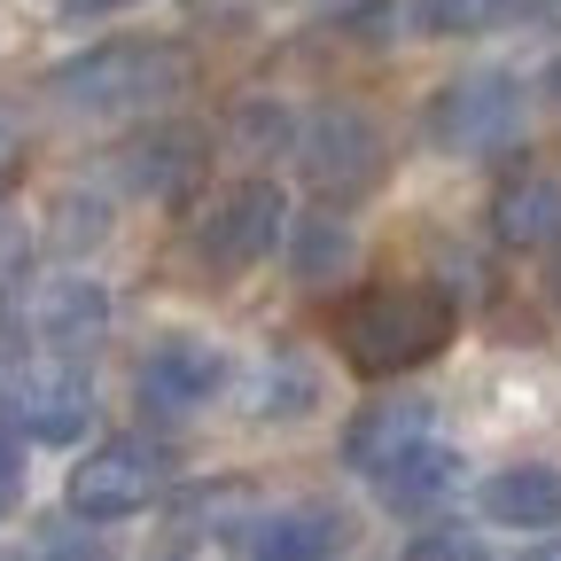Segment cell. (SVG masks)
Wrapping results in <instances>:
<instances>
[{
    "label": "cell",
    "mask_w": 561,
    "mask_h": 561,
    "mask_svg": "<svg viewBox=\"0 0 561 561\" xmlns=\"http://www.w3.org/2000/svg\"><path fill=\"white\" fill-rule=\"evenodd\" d=\"M453 328H460V312L430 280H375V289L335 305V351L359 375H405L421 359H437Z\"/></svg>",
    "instance_id": "obj_1"
},
{
    "label": "cell",
    "mask_w": 561,
    "mask_h": 561,
    "mask_svg": "<svg viewBox=\"0 0 561 561\" xmlns=\"http://www.w3.org/2000/svg\"><path fill=\"white\" fill-rule=\"evenodd\" d=\"M187 87V55L172 39H110L55 70V102L79 117H149Z\"/></svg>",
    "instance_id": "obj_2"
},
{
    "label": "cell",
    "mask_w": 561,
    "mask_h": 561,
    "mask_svg": "<svg viewBox=\"0 0 561 561\" xmlns=\"http://www.w3.org/2000/svg\"><path fill=\"white\" fill-rule=\"evenodd\" d=\"M289 234V203H280L273 180H234L219 187L203 210H195V227H187V257L195 273H250L257 257H273V242Z\"/></svg>",
    "instance_id": "obj_3"
},
{
    "label": "cell",
    "mask_w": 561,
    "mask_h": 561,
    "mask_svg": "<svg viewBox=\"0 0 561 561\" xmlns=\"http://www.w3.org/2000/svg\"><path fill=\"white\" fill-rule=\"evenodd\" d=\"M523 133V87L507 70H460L430 102V140L445 157H491Z\"/></svg>",
    "instance_id": "obj_4"
},
{
    "label": "cell",
    "mask_w": 561,
    "mask_h": 561,
    "mask_svg": "<svg viewBox=\"0 0 561 561\" xmlns=\"http://www.w3.org/2000/svg\"><path fill=\"white\" fill-rule=\"evenodd\" d=\"M297 164L312 172L320 195H367L382 180V133L367 110H320L305 133H297Z\"/></svg>",
    "instance_id": "obj_5"
},
{
    "label": "cell",
    "mask_w": 561,
    "mask_h": 561,
    "mask_svg": "<svg viewBox=\"0 0 561 561\" xmlns=\"http://www.w3.org/2000/svg\"><path fill=\"white\" fill-rule=\"evenodd\" d=\"M157 453H140V445H102L87 453L79 468H70V515L79 523H125L157 500Z\"/></svg>",
    "instance_id": "obj_6"
},
{
    "label": "cell",
    "mask_w": 561,
    "mask_h": 561,
    "mask_svg": "<svg viewBox=\"0 0 561 561\" xmlns=\"http://www.w3.org/2000/svg\"><path fill=\"white\" fill-rule=\"evenodd\" d=\"M227 390V351H210L195 335H164L140 351V405L149 413H195Z\"/></svg>",
    "instance_id": "obj_7"
},
{
    "label": "cell",
    "mask_w": 561,
    "mask_h": 561,
    "mask_svg": "<svg viewBox=\"0 0 561 561\" xmlns=\"http://www.w3.org/2000/svg\"><path fill=\"white\" fill-rule=\"evenodd\" d=\"M9 421L39 445H70V437H87V421H94V390L70 359H55V367L9 382Z\"/></svg>",
    "instance_id": "obj_8"
},
{
    "label": "cell",
    "mask_w": 561,
    "mask_h": 561,
    "mask_svg": "<svg viewBox=\"0 0 561 561\" xmlns=\"http://www.w3.org/2000/svg\"><path fill=\"white\" fill-rule=\"evenodd\" d=\"M351 523L335 507H273L242 530V561H335Z\"/></svg>",
    "instance_id": "obj_9"
},
{
    "label": "cell",
    "mask_w": 561,
    "mask_h": 561,
    "mask_svg": "<svg viewBox=\"0 0 561 561\" xmlns=\"http://www.w3.org/2000/svg\"><path fill=\"white\" fill-rule=\"evenodd\" d=\"M491 234L507 250H546L561 242V172H515L500 195H491Z\"/></svg>",
    "instance_id": "obj_10"
},
{
    "label": "cell",
    "mask_w": 561,
    "mask_h": 561,
    "mask_svg": "<svg viewBox=\"0 0 561 561\" xmlns=\"http://www.w3.org/2000/svg\"><path fill=\"white\" fill-rule=\"evenodd\" d=\"M32 328H39V343L55 359H79V351H94L102 328H110V297L94 280H47L39 305H32Z\"/></svg>",
    "instance_id": "obj_11"
},
{
    "label": "cell",
    "mask_w": 561,
    "mask_h": 561,
    "mask_svg": "<svg viewBox=\"0 0 561 561\" xmlns=\"http://www.w3.org/2000/svg\"><path fill=\"white\" fill-rule=\"evenodd\" d=\"M430 437V405L421 398H382V405H367L359 421L343 430V460L359 468V476H375V468H390L405 445H421Z\"/></svg>",
    "instance_id": "obj_12"
},
{
    "label": "cell",
    "mask_w": 561,
    "mask_h": 561,
    "mask_svg": "<svg viewBox=\"0 0 561 561\" xmlns=\"http://www.w3.org/2000/svg\"><path fill=\"white\" fill-rule=\"evenodd\" d=\"M483 515L507 530H553L561 523V468H538V460L500 468L483 483Z\"/></svg>",
    "instance_id": "obj_13"
},
{
    "label": "cell",
    "mask_w": 561,
    "mask_h": 561,
    "mask_svg": "<svg viewBox=\"0 0 561 561\" xmlns=\"http://www.w3.org/2000/svg\"><path fill=\"white\" fill-rule=\"evenodd\" d=\"M453 483H460V453L437 445V437H421V445H405L390 468H375V491H382L390 507H405V515H413V507H437Z\"/></svg>",
    "instance_id": "obj_14"
},
{
    "label": "cell",
    "mask_w": 561,
    "mask_h": 561,
    "mask_svg": "<svg viewBox=\"0 0 561 561\" xmlns=\"http://www.w3.org/2000/svg\"><path fill=\"white\" fill-rule=\"evenodd\" d=\"M523 0H405V24L430 32V39H476V32H500Z\"/></svg>",
    "instance_id": "obj_15"
},
{
    "label": "cell",
    "mask_w": 561,
    "mask_h": 561,
    "mask_svg": "<svg viewBox=\"0 0 561 561\" xmlns=\"http://www.w3.org/2000/svg\"><path fill=\"white\" fill-rule=\"evenodd\" d=\"M289 265H297L305 289H328V280L351 265V227L328 219V210H320V219H305V227L289 234Z\"/></svg>",
    "instance_id": "obj_16"
},
{
    "label": "cell",
    "mask_w": 561,
    "mask_h": 561,
    "mask_svg": "<svg viewBox=\"0 0 561 561\" xmlns=\"http://www.w3.org/2000/svg\"><path fill=\"white\" fill-rule=\"evenodd\" d=\"M187 172H195V140H187V133H157L149 149H133V157H125V180H133V187H149V195L187 187Z\"/></svg>",
    "instance_id": "obj_17"
},
{
    "label": "cell",
    "mask_w": 561,
    "mask_h": 561,
    "mask_svg": "<svg viewBox=\"0 0 561 561\" xmlns=\"http://www.w3.org/2000/svg\"><path fill=\"white\" fill-rule=\"evenodd\" d=\"M320 398V382H312V367L305 359H289V351H280V359L265 367V390H257V413L265 421H297L305 405Z\"/></svg>",
    "instance_id": "obj_18"
},
{
    "label": "cell",
    "mask_w": 561,
    "mask_h": 561,
    "mask_svg": "<svg viewBox=\"0 0 561 561\" xmlns=\"http://www.w3.org/2000/svg\"><path fill=\"white\" fill-rule=\"evenodd\" d=\"M32 561H117V553H110V538H94L87 523H55V530H39Z\"/></svg>",
    "instance_id": "obj_19"
},
{
    "label": "cell",
    "mask_w": 561,
    "mask_h": 561,
    "mask_svg": "<svg viewBox=\"0 0 561 561\" xmlns=\"http://www.w3.org/2000/svg\"><path fill=\"white\" fill-rule=\"evenodd\" d=\"M405 561H491V546H483L476 530L445 523V530H421V538L405 546Z\"/></svg>",
    "instance_id": "obj_20"
},
{
    "label": "cell",
    "mask_w": 561,
    "mask_h": 561,
    "mask_svg": "<svg viewBox=\"0 0 561 561\" xmlns=\"http://www.w3.org/2000/svg\"><path fill=\"white\" fill-rule=\"evenodd\" d=\"M242 140L250 149H289V110L273 102V117H265V102H250L242 110Z\"/></svg>",
    "instance_id": "obj_21"
},
{
    "label": "cell",
    "mask_w": 561,
    "mask_h": 561,
    "mask_svg": "<svg viewBox=\"0 0 561 561\" xmlns=\"http://www.w3.org/2000/svg\"><path fill=\"white\" fill-rule=\"evenodd\" d=\"M16 500H24V453H16L9 430H0V515H16Z\"/></svg>",
    "instance_id": "obj_22"
},
{
    "label": "cell",
    "mask_w": 561,
    "mask_h": 561,
    "mask_svg": "<svg viewBox=\"0 0 561 561\" xmlns=\"http://www.w3.org/2000/svg\"><path fill=\"white\" fill-rule=\"evenodd\" d=\"M117 9H133V0H62V16H117Z\"/></svg>",
    "instance_id": "obj_23"
},
{
    "label": "cell",
    "mask_w": 561,
    "mask_h": 561,
    "mask_svg": "<svg viewBox=\"0 0 561 561\" xmlns=\"http://www.w3.org/2000/svg\"><path fill=\"white\" fill-rule=\"evenodd\" d=\"M9 172H16V133L0 125V180H9Z\"/></svg>",
    "instance_id": "obj_24"
},
{
    "label": "cell",
    "mask_w": 561,
    "mask_h": 561,
    "mask_svg": "<svg viewBox=\"0 0 561 561\" xmlns=\"http://www.w3.org/2000/svg\"><path fill=\"white\" fill-rule=\"evenodd\" d=\"M523 561H561V538H553V546H530Z\"/></svg>",
    "instance_id": "obj_25"
},
{
    "label": "cell",
    "mask_w": 561,
    "mask_h": 561,
    "mask_svg": "<svg viewBox=\"0 0 561 561\" xmlns=\"http://www.w3.org/2000/svg\"><path fill=\"white\" fill-rule=\"evenodd\" d=\"M546 289H553V305H561V257H553V280H546Z\"/></svg>",
    "instance_id": "obj_26"
},
{
    "label": "cell",
    "mask_w": 561,
    "mask_h": 561,
    "mask_svg": "<svg viewBox=\"0 0 561 561\" xmlns=\"http://www.w3.org/2000/svg\"><path fill=\"white\" fill-rule=\"evenodd\" d=\"M553 94H561V62H553Z\"/></svg>",
    "instance_id": "obj_27"
}]
</instances>
